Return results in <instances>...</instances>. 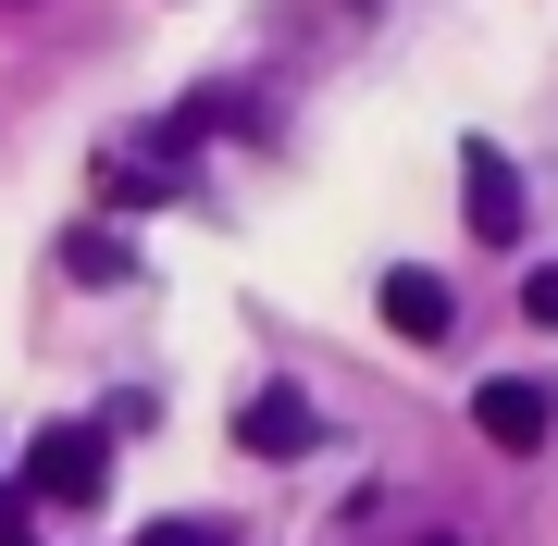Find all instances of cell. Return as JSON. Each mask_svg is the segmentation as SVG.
Returning <instances> with one entry per match:
<instances>
[{"mask_svg":"<svg viewBox=\"0 0 558 546\" xmlns=\"http://www.w3.org/2000/svg\"><path fill=\"white\" fill-rule=\"evenodd\" d=\"M112 497V423H50L38 447H25V509H100Z\"/></svg>","mask_w":558,"mask_h":546,"instance_id":"obj_1","label":"cell"},{"mask_svg":"<svg viewBox=\"0 0 558 546\" xmlns=\"http://www.w3.org/2000/svg\"><path fill=\"white\" fill-rule=\"evenodd\" d=\"M459 199H472V236H484V248L521 236V174H509V149H484V137L459 149Z\"/></svg>","mask_w":558,"mask_h":546,"instance_id":"obj_2","label":"cell"},{"mask_svg":"<svg viewBox=\"0 0 558 546\" xmlns=\"http://www.w3.org/2000/svg\"><path fill=\"white\" fill-rule=\"evenodd\" d=\"M236 447H248V460H311V447H323V410L286 398V385H260V398L236 410Z\"/></svg>","mask_w":558,"mask_h":546,"instance_id":"obj_3","label":"cell"},{"mask_svg":"<svg viewBox=\"0 0 558 546\" xmlns=\"http://www.w3.org/2000/svg\"><path fill=\"white\" fill-rule=\"evenodd\" d=\"M546 385H521V373H497V385H484V398H472V423H484V447H509V460H534V447H546Z\"/></svg>","mask_w":558,"mask_h":546,"instance_id":"obj_4","label":"cell"},{"mask_svg":"<svg viewBox=\"0 0 558 546\" xmlns=\"http://www.w3.org/2000/svg\"><path fill=\"white\" fill-rule=\"evenodd\" d=\"M385 324H398L410 348H435V336H447V286L422 274V262H398V274H385Z\"/></svg>","mask_w":558,"mask_h":546,"instance_id":"obj_5","label":"cell"},{"mask_svg":"<svg viewBox=\"0 0 558 546\" xmlns=\"http://www.w3.org/2000/svg\"><path fill=\"white\" fill-rule=\"evenodd\" d=\"M75 274L87 286H124V236H75Z\"/></svg>","mask_w":558,"mask_h":546,"instance_id":"obj_6","label":"cell"},{"mask_svg":"<svg viewBox=\"0 0 558 546\" xmlns=\"http://www.w3.org/2000/svg\"><path fill=\"white\" fill-rule=\"evenodd\" d=\"M0 546H38V509L25 497H0Z\"/></svg>","mask_w":558,"mask_h":546,"instance_id":"obj_7","label":"cell"},{"mask_svg":"<svg viewBox=\"0 0 558 546\" xmlns=\"http://www.w3.org/2000/svg\"><path fill=\"white\" fill-rule=\"evenodd\" d=\"M521 311H534V324H558V274H534V286H521Z\"/></svg>","mask_w":558,"mask_h":546,"instance_id":"obj_8","label":"cell"},{"mask_svg":"<svg viewBox=\"0 0 558 546\" xmlns=\"http://www.w3.org/2000/svg\"><path fill=\"white\" fill-rule=\"evenodd\" d=\"M149 546H223V534H199V522H161V534H149Z\"/></svg>","mask_w":558,"mask_h":546,"instance_id":"obj_9","label":"cell"}]
</instances>
